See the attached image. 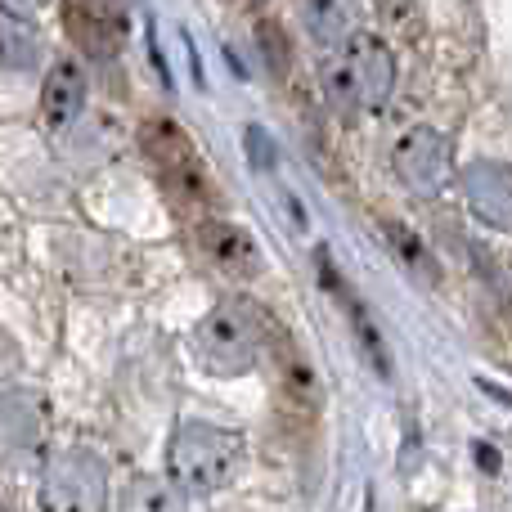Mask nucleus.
<instances>
[{"label": "nucleus", "mask_w": 512, "mask_h": 512, "mask_svg": "<svg viewBox=\"0 0 512 512\" xmlns=\"http://www.w3.org/2000/svg\"><path fill=\"white\" fill-rule=\"evenodd\" d=\"M301 18L319 45H342L355 32V0H301Z\"/></svg>", "instance_id": "12"}, {"label": "nucleus", "mask_w": 512, "mask_h": 512, "mask_svg": "<svg viewBox=\"0 0 512 512\" xmlns=\"http://www.w3.org/2000/svg\"><path fill=\"white\" fill-rule=\"evenodd\" d=\"M72 14L86 18V23H95V27H104L108 14H113V0H72Z\"/></svg>", "instance_id": "17"}, {"label": "nucleus", "mask_w": 512, "mask_h": 512, "mask_svg": "<svg viewBox=\"0 0 512 512\" xmlns=\"http://www.w3.org/2000/svg\"><path fill=\"white\" fill-rule=\"evenodd\" d=\"M324 90H328V104L337 108L342 117H355V99H351V86H346V72L337 63V54L324 63Z\"/></svg>", "instance_id": "15"}, {"label": "nucleus", "mask_w": 512, "mask_h": 512, "mask_svg": "<svg viewBox=\"0 0 512 512\" xmlns=\"http://www.w3.org/2000/svg\"><path fill=\"white\" fill-rule=\"evenodd\" d=\"M243 432L221 423H203L189 418L171 432L167 441V477L176 481L185 495H216L225 490L243 468Z\"/></svg>", "instance_id": "1"}, {"label": "nucleus", "mask_w": 512, "mask_h": 512, "mask_svg": "<svg viewBox=\"0 0 512 512\" xmlns=\"http://www.w3.org/2000/svg\"><path fill=\"white\" fill-rule=\"evenodd\" d=\"M144 153H149V162H153V171H158L162 189H167L180 207L203 212V207L212 203L207 162H203V153H198V144L180 131V122L158 117V122L144 126Z\"/></svg>", "instance_id": "3"}, {"label": "nucleus", "mask_w": 512, "mask_h": 512, "mask_svg": "<svg viewBox=\"0 0 512 512\" xmlns=\"http://www.w3.org/2000/svg\"><path fill=\"white\" fill-rule=\"evenodd\" d=\"M122 512H189V495L171 477H135L122 495Z\"/></svg>", "instance_id": "11"}, {"label": "nucleus", "mask_w": 512, "mask_h": 512, "mask_svg": "<svg viewBox=\"0 0 512 512\" xmlns=\"http://www.w3.org/2000/svg\"><path fill=\"white\" fill-rule=\"evenodd\" d=\"M477 459H481V468H490V472L499 468V454L490 450V445H477Z\"/></svg>", "instance_id": "19"}, {"label": "nucleus", "mask_w": 512, "mask_h": 512, "mask_svg": "<svg viewBox=\"0 0 512 512\" xmlns=\"http://www.w3.org/2000/svg\"><path fill=\"white\" fill-rule=\"evenodd\" d=\"M337 63L346 72L355 113H382L396 90V54L378 32H351L337 50Z\"/></svg>", "instance_id": "5"}, {"label": "nucleus", "mask_w": 512, "mask_h": 512, "mask_svg": "<svg viewBox=\"0 0 512 512\" xmlns=\"http://www.w3.org/2000/svg\"><path fill=\"white\" fill-rule=\"evenodd\" d=\"M198 248H203L207 265L221 270L230 283H256L265 274V252L256 243V234L239 221L225 216H203L198 221Z\"/></svg>", "instance_id": "7"}, {"label": "nucleus", "mask_w": 512, "mask_h": 512, "mask_svg": "<svg viewBox=\"0 0 512 512\" xmlns=\"http://www.w3.org/2000/svg\"><path fill=\"white\" fill-rule=\"evenodd\" d=\"M382 234H387V243H391V252L400 256V265H405L414 279H423V283H441V265H436V256L432 248H427L423 239H418L409 225H400V221H382Z\"/></svg>", "instance_id": "13"}, {"label": "nucleus", "mask_w": 512, "mask_h": 512, "mask_svg": "<svg viewBox=\"0 0 512 512\" xmlns=\"http://www.w3.org/2000/svg\"><path fill=\"white\" fill-rule=\"evenodd\" d=\"M36 63H41V41H36V32L27 27L23 14L0 5V68L32 72Z\"/></svg>", "instance_id": "10"}, {"label": "nucleus", "mask_w": 512, "mask_h": 512, "mask_svg": "<svg viewBox=\"0 0 512 512\" xmlns=\"http://www.w3.org/2000/svg\"><path fill=\"white\" fill-rule=\"evenodd\" d=\"M0 512H9V508H0Z\"/></svg>", "instance_id": "20"}, {"label": "nucleus", "mask_w": 512, "mask_h": 512, "mask_svg": "<svg viewBox=\"0 0 512 512\" xmlns=\"http://www.w3.org/2000/svg\"><path fill=\"white\" fill-rule=\"evenodd\" d=\"M391 167H396L400 185L418 198H441L445 185L454 180V144L432 126H414L396 140L391 149Z\"/></svg>", "instance_id": "6"}, {"label": "nucleus", "mask_w": 512, "mask_h": 512, "mask_svg": "<svg viewBox=\"0 0 512 512\" xmlns=\"http://www.w3.org/2000/svg\"><path fill=\"white\" fill-rule=\"evenodd\" d=\"M463 198L468 212L477 216L486 230L512 234V167L495 158H477L463 167Z\"/></svg>", "instance_id": "8"}, {"label": "nucleus", "mask_w": 512, "mask_h": 512, "mask_svg": "<svg viewBox=\"0 0 512 512\" xmlns=\"http://www.w3.org/2000/svg\"><path fill=\"white\" fill-rule=\"evenodd\" d=\"M86 99H90V77L77 59H54L50 72H45V86H41V117L50 131H68L81 113H86Z\"/></svg>", "instance_id": "9"}, {"label": "nucleus", "mask_w": 512, "mask_h": 512, "mask_svg": "<svg viewBox=\"0 0 512 512\" xmlns=\"http://www.w3.org/2000/svg\"><path fill=\"white\" fill-rule=\"evenodd\" d=\"M41 512H104L108 508V463L95 450H59L45 459L41 490H36Z\"/></svg>", "instance_id": "4"}, {"label": "nucleus", "mask_w": 512, "mask_h": 512, "mask_svg": "<svg viewBox=\"0 0 512 512\" xmlns=\"http://www.w3.org/2000/svg\"><path fill=\"white\" fill-rule=\"evenodd\" d=\"M0 5H5V9H14V14H36V9H45V5H50V0H0Z\"/></svg>", "instance_id": "18"}, {"label": "nucleus", "mask_w": 512, "mask_h": 512, "mask_svg": "<svg viewBox=\"0 0 512 512\" xmlns=\"http://www.w3.org/2000/svg\"><path fill=\"white\" fill-rule=\"evenodd\" d=\"M256 355H261V315L252 310V301H243V297L216 301L212 315L194 333V360L212 378L230 382L252 369Z\"/></svg>", "instance_id": "2"}, {"label": "nucleus", "mask_w": 512, "mask_h": 512, "mask_svg": "<svg viewBox=\"0 0 512 512\" xmlns=\"http://www.w3.org/2000/svg\"><path fill=\"white\" fill-rule=\"evenodd\" d=\"M346 319H351V328H355V342H360V351H364V360L373 364V373H378L382 382H391L396 378V364H391V351H387V337L378 333V324L369 319V310L360 306V301L346 292Z\"/></svg>", "instance_id": "14"}, {"label": "nucleus", "mask_w": 512, "mask_h": 512, "mask_svg": "<svg viewBox=\"0 0 512 512\" xmlns=\"http://www.w3.org/2000/svg\"><path fill=\"white\" fill-rule=\"evenodd\" d=\"M261 45H265V63H270L274 72L288 68V45H283V32L270 23H261Z\"/></svg>", "instance_id": "16"}]
</instances>
